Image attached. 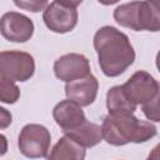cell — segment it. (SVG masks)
<instances>
[{"mask_svg": "<svg viewBox=\"0 0 160 160\" xmlns=\"http://www.w3.org/2000/svg\"><path fill=\"white\" fill-rule=\"evenodd\" d=\"M94 48L102 72L110 78L122 74L135 60L129 38L112 26H102L95 32Z\"/></svg>", "mask_w": 160, "mask_h": 160, "instance_id": "1", "label": "cell"}, {"mask_svg": "<svg viewBox=\"0 0 160 160\" xmlns=\"http://www.w3.org/2000/svg\"><path fill=\"white\" fill-rule=\"evenodd\" d=\"M100 128L106 142L115 146L145 142L156 135V128L151 122L139 120L132 114H109Z\"/></svg>", "mask_w": 160, "mask_h": 160, "instance_id": "2", "label": "cell"}, {"mask_svg": "<svg viewBox=\"0 0 160 160\" xmlns=\"http://www.w3.org/2000/svg\"><path fill=\"white\" fill-rule=\"evenodd\" d=\"M114 19L119 25L135 31H159L160 4L159 1L126 2L115 9Z\"/></svg>", "mask_w": 160, "mask_h": 160, "instance_id": "3", "label": "cell"}, {"mask_svg": "<svg viewBox=\"0 0 160 160\" xmlns=\"http://www.w3.org/2000/svg\"><path fill=\"white\" fill-rule=\"evenodd\" d=\"M81 1H52L49 2L44 9L42 19L45 25L54 32H68L71 31L78 24V10L76 8Z\"/></svg>", "mask_w": 160, "mask_h": 160, "instance_id": "4", "label": "cell"}, {"mask_svg": "<svg viewBox=\"0 0 160 160\" xmlns=\"http://www.w3.org/2000/svg\"><path fill=\"white\" fill-rule=\"evenodd\" d=\"M35 71L34 58L24 51L0 52V79L15 81L29 80Z\"/></svg>", "mask_w": 160, "mask_h": 160, "instance_id": "5", "label": "cell"}, {"mask_svg": "<svg viewBox=\"0 0 160 160\" xmlns=\"http://www.w3.org/2000/svg\"><path fill=\"white\" fill-rule=\"evenodd\" d=\"M51 141L50 131L40 124H28L19 135V150L30 159L45 158L49 152Z\"/></svg>", "mask_w": 160, "mask_h": 160, "instance_id": "6", "label": "cell"}, {"mask_svg": "<svg viewBox=\"0 0 160 160\" xmlns=\"http://www.w3.org/2000/svg\"><path fill=\"white\" fill-rule=\"evenodd\" d=\"M121 88L135 106L139 104L144 105L159 95L158 81L146 71H136Z\"/></svg>", "mask_w": 160, "mask_h": 160, "instance_id": "7", "label": "cell"}, {"mask_svg": "<svg viewBox=\"0 0 160 160\" xmlns=\"http://www.w3.org/2000/svg\"><path fill=\"white\" fill-rule=\"evenodd\" d=\"M0 32L9 41L25 42L34 34V22L20 12L10 11L0 19Z\"/></svg>", "mask_w": 160, "mask_h": 160, "instance_id": "8", "label": "cell"}, {"mask_svg": "<svg viewBox=\"0 0 160 160\" xmlns=\"http://www.w3.org/2000/svg\"><path fill=\"white\" fill-rule=\"evenodd\" d=\"M54 72L58 79L70 82L81 79L90 72L89 60L81 54H66L59 58L54 64Z\"/></svg>", "mask_w": 160, "mask_h": 160, "instance_id": "9", "label": "cell"}, {"mask_svg": "<svg viewBox=\"0 0 160 160\" xmlns=\"http://www.w3.org/2000/svg\"><path fill=\"white\" fill-rule=\"evenodd\" d=\"M99 82L92 74H89L81 79L66 82L65 94L68 100L78 104L79 106H88L94 102L98 95Z\"/></svg>", "mask_w": 160, "mask_h": 160, "instance_id": "10", "label": "cell"}, {"mask_svg": "<svg viewBox=\"0 0 160 160\" xmlns=\"http://www.w3.org/2000/svg\"><path fill=\"white\" fill-rule=\"evenodd\" d=\"M52 116L56 124L62 129L64 132L78 128L80 124H82L86 120L85 114L81 110V106H79L78 104L70 100L60 101L54 108Z\"/></svg>", "mask_w": 160, "mask_h": 160, "instance_id": "11", "label": "cell"}, {"mask_svg": "<svg viewBox=\"0 0 160 160\" xmlns=\"http://www.w3.org/2000/svg\"><path fill=\"white\" fill-rule=\"evenodd\" d=\"M65 135L69 136L71 140H74L82 148H92L98 145L102 139L101 128L88 120H85L78 128L65 131Z\"/></svg>", "mask_w": 160, "mask_h": 160, "instance_id": "12", "label": "cell"}, {"mask_svg": "<svg viewBox=\"0 0 160 160\" xmlns=\"http://www.w3.org/2000/svg\"><path fill=\"white\" fill-rule=\"evenodd\" d=\"M85 148L71 140L69 136H62L50 151L48 160H84Z\"/></svg>", "mask_w": 160, "mask_h": 160, "instance_id": "13", "label": "cell"}, {"mask_svg": "<svg viewBox=\"0 0 160 160\" xmlns=\"http://www.w3.org/2000/svg\"><path fill=\"white\" fill-rule=\"evenodd\" d=\"M106 106L110 115L132 114L136 109V106L126 98L121 86H114L109 89L106 94Z\"/></svg>", "mask_w": 160, "mask_h": 160, "instance_id": "14", "label": "cell"}, {"mask_svg": "<svg viewBox=\"0 0 160 160\" xmlns=\"http://www.w3.org/2000/svg\"><path fill=\"white\" fill-rule=\"evenodd\" d=\"M20 98V90L15 82L5 79H0V101L6 104H14Z\"/></svg>", "mask_w": 160, "mask_h": 160, "instance_id": "15", "label": "cell"}, {"mask_svg": "<svg viewBox=\"0 0 160 160\" xmlns=\"http://www.w3.org/2000/svg\"><path fill=\"white\" fill-rule=\"evenodd\" d=\"M159 99L160 96L158 95L156 98H154L151 101L146 102L142 105V111L145 114V116L149 120L152 121H160V111H159Z\"/></svg>", "mask_w": 160, "mask_h": 160, "instance_id": "16", "label": "cell"}, {"mask_svg": "<svg viewBox=\"0 0 160 160\" xmlns=\"http://www.w3.org/2000/svg\"><path fill=\"white\" fill-rule=\"evenodd\" d=\"M14 4L19 8H22L28 11L38 12L40 10H44L48 6V1H14Z\"/></svg>", "mask_w": 160, "mask_h": 160, "instance_id": "17", "label": "cell"}, {"mask_svg": "<svg viewBox=\"0 0 160 160\" xmlns=\"http://www.w3.org/2000/svg\"><path fill=\"white\" fill-rule=\"evenodd\" d=\"M11 121H12L11 112L5 108L0 106V129H6L11 124Z\"/></svg>", "mask_w": 160, "mask_h": 160, "instance_id": "18", "label": "cell"}, {"mask_svg": "<svg viewBox=\"0 0 160 160\" xmlns=\"http://www.w3.org/2000/svg\"><path fill=\"white\" fill-rule=\"evenodd\" d=\"M6 151H8V140L2 134H0V156L5 155Z\"/></svg>", "mask_w": 160, "mask_h": 160, "instance_id": "19", "label": "cell"}, {"mask_svg": "<svg viewBox=\"0 0 160 160\" xmlns=\"http://www.w3.org/2000/svg\"><path fill=\"white\" fill-rule=\"evenodd\" d=\"M146 160H159V146H155L152 152L149 155V158Z\"/></svg>", "mask_w": 160, "mask_h": 160, "instance_id": "20", "label": "cell"}]
</instances>
